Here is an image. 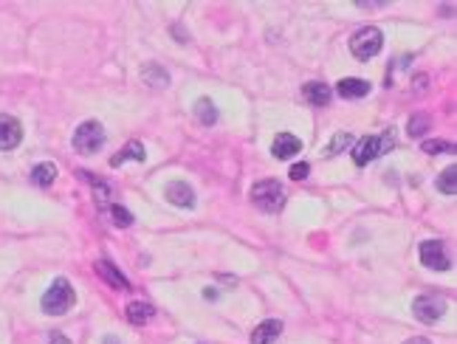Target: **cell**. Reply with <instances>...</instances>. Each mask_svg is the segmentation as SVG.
<instances>
[{
  "instance_id": "6da1fadb",
  "label": "cell",
  "mask_w": 457,
  "mask_h": 344,
  "mask_svg": "<svg viewBox=\"0 0 457 344\" xmlns=\"http://www.w3.org/2000/svg\"><path fill=\"white\" fill-rule=\"evenodd\" d=\"M74 302H77V294H74L71 283L59 276V279H54L51 288L43 296V310L48 316H63V314H68V310L74 307Z\"/></svg>"
},
{
  "instance_id": "8fae6325",
  "label": "cell",
  "mask_w": 457,
  "mask_h": 344,
  "mask_svg": "<svg viewBox=\"0 0 457 344\" xmlns=\"http://www.w3.org/2000/svg\"><path fill=\"white\" fill-rule=\"evenodd\" d=\"M280 333H283V322L280 319H265V322H260L254 327L252 344H274V341L280 338Z\"/></svg>"
},
{
  "instance_id": "44dd1931",
  "label": "cell",
  "mask_w": 457,
  "mask_h": 344,
  "mask_svg": "<svg viewBox=\"0 0 457 344\" xmlns=\"http://www.w3.org/2000/svg\"><path fill=\"white\" fill-rule=\"evenodd\" d=\"M429 128H432V119L426 116V113H415V116L409 119V124H407V133H409L412 139H420Z\"/></svg>"
},
{
  "instance_id": "9c48e42d",
  "label": "cell",
  "mask_w": 457,
  "mask_h": 344,
  "mask_svg": "<svg viewBox=\"0 0 457 344\" xmlns=\"http://www.w3.org/2000/svg\"><path fill=\"white\" fill-rule=\"evenodd\" d=\"M167 201L172 206H181V209H192L195 206V192H192V186L187 181H172L167 183Z\"/></svg>"
},
{
  "instance_id": "5b68a950",
  "label": "cell",
  "mask_w": 457,
  "mask_h": 344,
  "mask_svg": "<svg viewBox=\"0 0 457 344\" xmlns=\"http://www.w3.org/2000/svg\"><path fill=\"white\" fill-rule=\"evenodd\" d=\"M387 150H392V136H387V139L384 136H364L353 147V161H356V167H367Z\"/></svg>"
},
{
  "instance_id": "4fadbf2b",
  "label": "cell",
  "mask_w": 457,
  "mask_h": 344,
  "mask_svg": "<svg viewBox=\"0 0 457 344\" xmlns=\"http://www.w3.org/2000/svg\"><path fill=\"white\" fill-rule=\"evenodd\" d=\"M302 97L308 99L311 105H316V108H325V105H330V99H333V90L325 85V82H308L302 88Z\"/></svg>"
},
{
  "instance_id": "7402d4cb",
  "label": "cell",
  "mask_w": 457,
  "mask_h": 344,
  "mask_svg": "<svg viewBox=\"0 0 457 344\" xmlns=\"http://www.w3.org/2000/svg\"><path fill=\"white\" fill-rule=\"evenodd\" d=\"M108 212H110V221H113L119 229H128V226H133V214H130L125 206H121V203H113Z\"/></svg>"
},
{
  "instance_id": "ffe728a7",
  "label": "cell",
  "mask_w": 457,
  "mask_h": 344,
  "mask_svg": "<svg viewBox=\"0 0 457 344\" xmlns=\"http://www.w3.org/2000/svg\"><path fill=\"white\" fill-rule=\"evenodd\" d=\"M438 190H440L443 195H454V192H457V167H454V164L446 167V170L438 175Z\"/></svg>"
},
{
  "instance_id": "cb8c5ba5",
  "label": "cell",
  "mask_w": 457,
  "mask_h": 344,
  "mask_svg": "<svg viewBox=\"0 0 457 344\" xmlns=\"http://www.w3.org/2000/svg\"><path fill=\"white\" fill-rule=\"evenodd\" d=\"M420 150L429 155H438V152H454V144L451 141H423Z\"/></svg>"
},
{
  "instance_id": "ac0fdd59",
  "label": "cell",
  "mask_w": 457,
  "mask_h": 344,
  "mask_svg": "<svg viewBox=\"0 0 457 344\" xmlns=\"http://www.w3.org/2000/svg\"><path fill=\"white\" fill-rule=\"evenodd\" d=\"M144 82L150 85V88H167L170 85V74L161 68V65H152V62H150V65H144Z\"/></svg>"
},
{
  "instance_id": "4316f807",
  "label": "cell",
  "mask_w": 457,
  "mask_h": 344,
  "mask_svg": "<svg viewBox=\"0 0 457 344\" xmlns=\"http://www.w3.org/2000/svg\"><path fill=\"white\" fill-rule=\"evenodd\" d=\"M404 344H432L429 338H420V336H415V338H407Z\"/></svg>"
},
{
  "instance_id": "7c38bea8",
  "label": "cell",
  "mask_w": 457,
  "mask_h": 344,
  "mask_svg": "<svg viewBox=\"0 0 457 344\" xmlns=\"http://www.w3.org/2000/svg\"><path fill=\"white\" fill-rule=\"evenodd\" d=\"M97 274L105 279L108 285H113V288H119V291H128V288H130V283L125 279V274H121V271H119L113 263H108V260H99V263H97Z\"/></svg>"
},
{
  "instance_id": "7a4b0ae2",
  "label": "cell",
  "mask_w": 457,
  "mask_h": 344,
  "mask_svg": "<svg viewBox=\"0 0 457 344\" xmlns=\"http://www.w3.org/2000/svg\"><path fill=\"white\" fill-rule=\"evenodd\" d=\"M252 203L260 212H280L285 206V190L280 181H257L252 186Z\"/></svg>"
},
{
  "instance_id": "277c9868",
  "label": "cell",
  "mask_w": 457,
  "mask_h": 344,
  "mask_svg": "<svg viewBox=\"0 0 457 344\" xmlns=\"http://www.w3.org/2000/svg\"><path fill=\"white\" fill-rule=\"evenodd\" d=\"M102 144H105V128L99 121H82L79 128L74 130V150L79 152V155H94V152H99L102 150Z\"/></svg>"
},
{
  "instance_id": "d6986e66",
  "label": "cell",
  "mask_w": 457,
  "mask_h": 344,
  "mask_svg": "<svg viewBox=\"0 0 457 344\" xmlns=\"http://www.w3.org/2000/svg\"><path fill=\"white\" fill-rule=\"evenodd\" d=\"M54 178H57V167H54L51 161L34 164V170H32V181H34L37 186H51V183H54Z\"/></svg>"
},
{
  "instance_id": "52a82bcc",
  "label": "cell",
  "mask_w": 457,
  "mask_h": 344,
  "mask_svg": "<svg viewBox=\"0 0 457 344\" xmlns=\"http://www.w3.org/2000/svg\"><path fill=\"white\" fill-rule=\"evenodd\" d=\"M420 263L429 268V271H449L451 260L446 254V245L440 240H426L420 243Z\"/></svg>"
},
{
  "instance_id": "9a60e30c",
  "label": "cell",
  "mask_w": 457,
  "mask_h": 344,
  "mask_svg": "<svg viewBox=\"0 0 457 344\" xmlns=\"http://www.w3.org/2000/svg\"><path fill=\"white\" fill-rule=\"evenodd\" d=\"M144 159H147L144 144H141V141H128V144H125V150L116 152L113 159H110V164H113V167H121L125 161H144Z\"/></svg>"
},
{
  "instance_id": "8992f818",
  "label": "cell",
  "mask_w": 457,
  "mask_h": 344,
  "mask_svg": "<svg viewBox=\"0 0 457 344\" xmlns=\"http://www.w3.org/2000/svg\"><path fill=\"white\" fill-rule=\"evenodd\" d=\"M412 314L423 325H435L446 314V299L438 296V294H423V296H418L412 302Z\"/></svg>"
},
{
  "instance_id": "2e32d148",
  "label": "cell",
  "mask_w": 457,
  "mask_h": 344,
  "mask_svg": "<svg viewBox=\"0 0 457 344\" xmlns=\"http://www.w3.org/2000/svg\"><path fill=\"white\" fill-rule=\"evenodd\" d=\"M125 314H128V322H130V325H147L152 316H156V307L147 305V302H130Z\"/></svg>"
},
{
  "instance_id": "ba28073f",
  "label": "cell",
  "mask_w": 457,
  "mask_h": 344,
  "mask_svg": "<svg viewBox=\"0 0 457 344\" xmlns=\"http://www.w3.org/2000/svg\"><path fill=\"white\" fill-rule=\"evenodd\" d=\"M20 141H23V124L9 113H0V150L9 152Z\"/></svg>"
},
{
  "instance_id": "83f0119b",
  "label": "cell",
  "mask_w": 457,
  "mask_h": 344,
  "mask_svg": "<svg viewBox=\"0 0 457 344\" xmlns=\"http://www.w3.org/2000/svg\"><path fill=\"white\" fill-rule=\"evenodd\" d=\"M105 344H121V341H119V338H113V336H108V338H105Z\"/></svg>"
},
{
  "instance_id": "484cf974",
  "label": "cell",
  "mask_w": 457,
  "mask_h": 344,
  "mask_svg": "<svg viewBox=\"0 0 457 344\" xmlns=\"http://www.w3.org/2000/svg\"><path fill=\"white\" fill-rule=\"evenodd\" d=\"M45 344H71V338H68V336H63V333H51Z\"/></svg>"
},
{
  "instance_id": "30bf717a",
  "label": "cell",
  "mask_w": 457,
  "mask_h": 344,
  "mask_svg": "<svg viewBox=\"0 0 457 344\" xmlns=\"http://www.w3.org/2000/svg\"><path fill=\"white\" fill-rule=\"evenodd\" d=\"M299 150H302V141L296 136H291V133H280L277 139H274V144H271V155H274V159H280V161L294 159Z\"/></svg>"
},
{
  "instance_id": "3957f363",
  "label": "cell",
  "mask_w": 457,
  "mask_h": 344,
  "mask_svg": "<svg viewBox=\"0 0 457 344\" xmlns=\"http://www.w3.org/2000/svg\"><path fill=\"white\" fill-rule=\"evenodd\" d=\"M381 45H384V34H381L376 26H364V28H358L356 34L350 37V54L356 59H361V62L373 59L381 51Z\"/></svg>"
},
{
  "instance_id": "5bb4252c",
  "label": "cell",
  "mask_w": 457,
  "mask_h": 344,
  "mask_svg": "<svg viewBox=\"0 0 457 344\" xmlns=\"http://www.w3.org/2000/svg\"><path fill=\"white\" fill-rule=\"evenodd\" d=\"M336 93L342 99H361V97H367V93H370V82H364V79H342L336 85Z\"/></svg>"
},
{
  "instance_id": "d4e9b609",
  "label": "cell",
  "mask_w": 457,
  "mask_h": 344,
  "mask_svg": "<svg viewBox=\"0 0 457 344\" xmlns=\"http://www.w3.org/2000/svg\"><path fill=\"white\" fill-rule=\"evenodd\" d=\"M288 175H291V181H305L311 175V164H305V161H299V164H294L291 170H288Z\"/></svg>"
},
{
  "instance_id": "603a6c76",
  "label": "cell",
  "mask_w": 457,
  "mask_h": 344,
  "mask_svg": "<svg viewBox=\"0 0 457 344\" xmlns=\"http://www.w3.org/2000/svg\"><path fill=\"white\" fill-rule=\"evenodd\" d=\"M350 144H353V136H350V133H339V136H333V141H330V147H327V155H336V152L347 150Z\"/></svg>"
},
{
  "instance_id": "e0dca14e",
  "label": "cell",
  "mask_w": 457,
  "mask_h": 344,
  "mask_svg": "<svg viewBox=\"0 0 457 344\" xmlns=\"http://www.w3.org/2000/svg\"><path fill=\"white\" fill-rule=\"evenodd\" d=\"M195 119L201 121V124H206V128H212V124L218 121V108L212 105V99H198L195 102Z\"/></svg>"
}]
</instances>
